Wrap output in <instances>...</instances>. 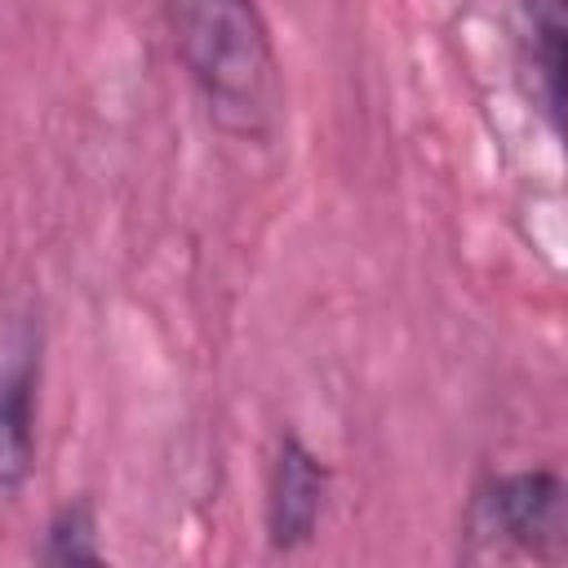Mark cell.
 <instances>
[{
    "label": "cell",
    "instance_id": "6da1fadb",
    "mask_svg": "<svg viewBox=\"0 0 568 568\" xmlns=\"http://www.w3.org/2000/svg\"><path fill=\"white\" fill-rule=\"evenodd\" d=\"M173 49L235 138H271L280 120V62L257 0H164Z\"/></svg>",
    "mask_w": 568,
    "mask_h": 568
},
{
    "label": "cell",
    "instance_id": "7a4b0ae2",
    "mask_svg": "<svg viewBox=\"0 0 568 568\" xmlns=\"http://www.w3.org/2000/svg\"><path fill=\"white\" fill-rule=\"evenodd\" d=\"M40 324L31 311H0V493H13L36 462Z\"/></svg>",
    "mask_w": 568,
    "mask_h": 568
},
{
    "label": "cell",
    "instance_id": "3957f363",
    "mask_svg": "<svg viewBox=\"0 0 568 568\" xmlns=\"http://www.w3.org/2000/svg\"><path fill=\"white\" fill-rule=\"evenodd\" d=\"M475 532H493L528 555H559L564 546V484L555 470L497 475L475 497Z\"/></svg>",
    "mask_w": 568,
    "mask_h": 568
},
{
    "label": "cell",
    "instance_id": "277c9868",
    "mask_svg": "<svg viewBox=\"0 0 568 568\" xmlns=\"http://www.w3.org/2000/svg\"><path fill=\"white\" fill-rule=\"evenodd\" d=\"M328 470L302 439H280L271 462V488H266V532L275 550H297L315 537L324 515Z\"/></svg>",
    "mask_w": 568,
    "mask_h": 568
},
{
    "label": "cell",
    "instance_id": "5b68a950",
    "mask_svg": "<svg viewBox=\"0 0 568 568\" xmlns=\"http://www.w3.org/2000/svg\"><path fill=\"white\" fill-rule=\"evenodd\" d=\"M528 13V53L532 71L541 80V106L550 124H559V98H564V4L559 0H524Z\"/></svg>",
    "mask_w": 568,
    "mask_h": 568
},
{
    "label": "cell",
    "instance_id": "8992f818",
    "mask_svg": "<svg viewBox=\"0 0 568 568\" xmlns=\"http://www.w3.org/2000/svg\"><path fill=\"white\" fill-rule=\"evenodd\" d=\"M44 564H98L102 546H98V519L89 501H67L49 528H44V546H40Z\"/></svg>",
    "mask_w": 568,
    "mask_h": 568
}]
</instances>
